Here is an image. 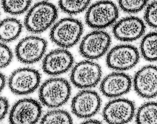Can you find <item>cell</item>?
Listing matches in <instances>:
<instances>
[{
	"label": "cell",
	"mask_w": 157,
	"mask_h": 124,
	"mask_svg": "<svg viewBox=\"0 0 157 124\" xmlns=\"http://www.w3.org/2000/svg\"><path fill=\"white\" fill-rule=\"evenodd\" d=\"M119 16L116 5L112 2L102 1L91 6L85 16V21L90 27L101 30L115 22Z\"/></svg>",
	"instance_id": "obj_4"
},
{
	"label": "cell",
	"mask_w": 157,
	"mask_h": 124,
	"mask_svg": "<svg viewBox=\"0 0 157 124\" xmlns=\"http://www.w3.org/2000/svg\"><path fill=\"white\" fill-rule=\"evenodd\" d=\"M136 121L139 124H157V103L149 102L140 107Z\"/></svg>",
	"instance_id": "obj_19"
},
{
	"label": "cell",
	"mask_w": 157,
	"mask_h": 124,
	"mask_svg": "<svg viewBox=\"0 0 157 124\" xmlns=\"http://www.w3.org/2000/svg\"><path fill=\"white\" fill-rule=\"evenodd\" d=\"M144 18L149 26L157 29V1L152 2L147 6Z\"/></svg>",
	"instance_id": "obj_24"
},
{
	"label": "cell",
	"mask_w": 157,
	"mask_h": 124,
	"mask_svg": "<svg viewBox=\"0 0 157 124\" xmlns=\"http://www.w3.org/2000/svg\"><path fill=\"white\" fill-rule=\"evenodd\" d=\"M111 42V36L108 33L97 30L90 33L83 38L79 46V52L87 59H97L105 54Z\"/></svg>",
	"instance_id": "obj_5"
},
{
	"label": "cell",
	"mask_w": 157,
	"mask_h": 124,
	"mask_svg": "<svg viewBox=\"0 0 157 124\" xmlns=\"http://www.w3.org/2000/svg\"><path fill=\"white\" fill-rule=\"evenodd\" d=\"M137 48L130 45H120L112 48L107 55L106 62L110 68L124 71L134 67L139 62Z\"/></svg>",
	"instance_id": "obj_8"
},
{
	"label": "cell",
	"mask_w": 157,
	"mask_h": 124,
	"mask_svg": "<svg viewBox=\"0 0 157 124\" xmlns=\"http://www.w3.org/2000/svg\"><path fill=\"white\" fill-rule=\"evenodd\" d=\"M46 41L41 38L29 36L18 43L16 49V55L21 62L31 64L40 60L47 48Z\"/></svg>",
	"instance_id": "obj_10"
},
{
	"label": "cell",
	"mask_w": 157,
	"mask_h": 124,
	"mask_svg": "<svg viewBox=\"0 0 157 124\" xmlns=\"http://www.w3.org/2000/svg\"><path fill=\"white\" fill-rule=\"evenodd\" d=\"M140 49L145 60L151 62L157 61V32L150 33L143 38Z\"/></svg>",
	"instance_id": "obj_18"
},
{
	"label": "cell",
	"mask_w": 157,
	"mask_h": 124,
	"mask_svg": "<svg viewBox=\"0 0 157 124\" xmlns=\"http://www.w3.org/2000/svg\"><path fill=\"white\" fill-rule=\"evenodd\" d=\"M58 15V11L53 4L46 2L35 4L27 13L25 20L27 30L36 33L43 32L50 26Z\"/></svg>",
	"instance_id": "obj_1"
},
{
	"label": "cell",
	"mask_w": 157,
	"mask_h": 124,
	"mask_svg": "<svg viewBox=\"0 0 157 124\" xmlns=\"http://www.w3.org/2000/svg\"><path fill=\"white\" fill-rule=\"evenodd\" d=\"M22 26L20 21L13 18L3 20L1 23V39L4 42H9L16 39L21 31Z\"/></svg>",
	"instance_id": "obj_17"
},
{
	"label": "cell",
	"mask_w": 157,
	"mask_h": 124,
	"mask_svg": "<svg viewBox=\"0 0 157 124\" xmlns=\"http://www.w3.org/2000/svg\"><path fill=\"white\" fill-rule=\"evenodd\" d=\"M135 91L139 96L146 99L157 96V67L149 65L138 71L134 79Z\"/></svg>",
	"instance_id": "obj_13"
},
{
	"label": "cell",
	"mask_w": 157,
	"mask_h": 124,
	"mask_svg": "<svg viewBox=\"0 0 157 124\" xmlns=\"http://www.w3.org/2000/svg\"><path fill=\"white\" fill-rule=\"evenodd\" d=\"M6 78L2 74H1V91L4 89L5 85Z\"/></svg>",
	"instance_id": "obj_27"
},
{
	"label": "cell",
	"mask_w": 157,
	"mask_h": 124,
	"mask_svg": "<svg viewBox=\"0 0 157 124\" xmlns=\"http://www.w3.org/2000/svg\"><path fill=\"white\" fill-rule=\"evenodd\" d=\"M91 0H59L60 9L71 15L80 13L86 9Z\"/></svg>",
	"instance_id": "obj_20"
},
{
	"label": "cell",
	"mask_w": 157,
	"mask_h": 124,
	"mask_svg": "<svg viewBox=\"0 0 157 124\" xmlns=\"http://www.w3.org/2000/svg\"><path fill=\"white\" fill-rule=\"evenodd\" d=\"M9 108V103L8 100L6 98H1V121L5 117Z\"/></svg>",
	"instance_id": "obj_26"
},
{
	"label": "cell",
	"mask_w": 157,
	"mask_h": 124,
	"mask_svg": "<svg viewBox=\"0 0 157 124\" xmlns=\"http://www.w3.org/2000/svg\"><path fill=\"white\" fill-rule=\"evenodd\" d=\"M42 124H72L73 120L69 114L62 110L48 112L42 118Z\"/></svg>",
	"instance_id": "obj_21"
},
{
	"label": "cell",
	"mask_w": 157,
	"mask_h": 124,
	"mask_svg": "<svg viewBox=\"0 0 157 124\" xmlns=\"http://www.w3.org/2000/svg\"><path fill=\"white\" fill-rule=\"evenodd\" d=\"M82 123L84 124H101L102 122L100 121L95 119H89L84 121Z\"/></svg>",
	"instance_id": "obj_28"
},
{
	"label": "cell",
	"mask_w": 157,
	"mask_h": 124,
	"mask_svg": "<svg viewBox=\"0 0 157 124\" xmlns=\"http://www.w3.org/2000/svg\"><path fill=\"white\" fill-rule=\"evenodd\" d=\"M74 57L67 50L59 49L52 51L43 61V70L47 74L57 76L63 74L72 67Z\"/></svg>",
	"instance_id": "obj_15"
},
{
	"label": "cell",
	"mask_w": 157,
	"mask_h": 124,
	"mask_svg": "<svg viewBox=\"0 0 157 124\" xmlns=\"http://www.w3.org/2000/svg\"><path fill=\"white\" fill-rule=\"evenodd\" d=\"M132 83L131 79L129 75L122 72L112 73L103 80L100 90L107 97H118L129 91Z\"/></svg>",
	"instance_id": "obj_16"
},
{
	"label": "cell",
	"mask_w": 157,
	"mask_h": 124,
	"mask_svg": "<svg viewBox=\"0 0 157 124\" xmlns=\"http://www.w3.org/2000/svg\"><path fill=\"white\" fill-rule=\"evenodd\" d=\"M135 106L133 102L120 99L109 102L103 112L105 120L110 124H124L131 121L134 114Z\"/></svg>",
	"instance_id": "obj_11"
},
{
	"label": "cell",
	"mask_w": 157,
	"mask_h": 124,
	"mask_svg": "<svg viewBox=\"0 0 157 124\" xmlns=\"http://www.w3.org/2000/svg\"><path fill=\"white\" fill-rule=\"evenodd\" d=\"M32 0H2L4 10L13 15L24 13L29 8Z\"/></svg>",
	"instance_id": "obj_22"
},
{
	"label": "cell",
	"mask_w": 157,
	"mask_h": 124,
	"mask_svg": "<svg viewBox=\"0 0 157 124\" xmlns=\"http://www.w3.org/2000/svg\"><path fill=\"white\" fill-rule=\"evenodd\" d=\"M13 54L10 48L4 44L1 45V68L6 67L10 63L13 58Z\"/></svg>",
	"instance_id": "obj_25"
},
{
	"label": "cell",
	"mask_w": 157,
	"mask_h": 124,
	"mask_svg": "<svg viewBox=\"0 0 157 124\" xmlns=\"http://www.w3.org/2000/svg\"><path fill=\"white\" fill-rule=\"evenodd\" d=\"M39 72L29 68H21L13 72L9 79V85L13 93L19 95L31 93L36 90L40 81Z\"/></svg>",
	"instance_id": "obj_7"
},
{
	"label": "cell",
	"mask_w": 157,
	"mask_h": 124,
	"mask_svg": "<svg viewBox=\"0 0 157 124\" xmlns=\"http://www.w3.org/2000/svg\"><path fill=\"white\" fill-rule=\"evenodd\" d=\"M148 0H118L119 6L125 12L130 14L138 13L146 6Z\"/></svg>",
	"instance_id": "obj_23"
},
{
	"label": "cell",
	"mask_w": 157,
	"mask_h": 124,
	"mask_svg": "<svg viewBox=\"0 0 157 124\" xmlns=\"http://www.w3.org/2000/svg\"><path fill=\"white\" fill-rule=\"evenodd\" d=\"M101 100L95 91L85 90L78 93L74 98L71 104L73 113L78 117L88 118L99 111Z\"/></svg>",
	"instance_id": "obj_12"
},
{
	"label": "cell",
	"mask_w": 157,
	"mask_h": 124,
	"mask_svg": "<svg viewBox=\"0 0 157 124\" xmlns=\"http://www.w3.org/2000/svg\"><path fill=\"white\" fill-rule=\"evenodd\" d=\"M83 30V24L79 20L72 18H63L53 26L50 37L57 45L64 48H69L79 41Z\"/></svg>",
	"instance_id": "obj_3"
},
{
	"label": "cell",
	"mask_w": 157,
	"mask_h": 124,
	"mask_svg": "<svg viewBox=\"0 0 157 124\" xmlns=\"http://www.w3.org/2000/svg\"><path fill=\"white\" fill-rule=\"evenodd\" d=\"M71 87L62 78L49 79L42 84L39 91L42 103L49 107L56 108L65 104L69 99Z\"/></svg>",
	"instance_id": "obj_2"
},
{
	"label": "cell",
	"mask_w": 157,
	"mask_h": 124,
	"mask_svg": "<svg viewBox=\"0 0 157 124\" xmlns=\"http://www.w3.org/2000/svg\"><path fill=\"white\" fill-rule=\"evenodd\" d=\"M146 26L140 18L133 16L121 19L114 25L113 35L121 41L130 42L136 40L144 34Z\"/></svg>",
	"instance_id": "obj_14"
},
{
	"label": "cell",
	"mask_w": 157,
	"mask_h": 124,
	"mask_svg": "<svg viewBox=\"0 0 157 124\" xmlns=\"http://www.w3.org/2000/svg\"><path fill=\"white\" fill-rule=\"evenodd\" d=\"M42 108L39 102L31 98L21 99L12 107L9 117L11 124H35L40 118Z\"/></svg>",
	"instance_id": "obj_9"
},
{
	"label": "cell",
	"mask_w": 157,
	"mask_h": 124,
	"mask_svg": "<svg viewBox=\"0 0 157 124\" xmlns=\"http://www.w3.org/2000/svg\"><path fill=\"white\" fill-rule=\"evenodd\" d=\"M102 70L97 63L88 60L77 63L71 72V82L76 87L87 89L95 87L101 79Z\"/></svg>",
	"instance_id": "obj_6"
}]
</instances>
